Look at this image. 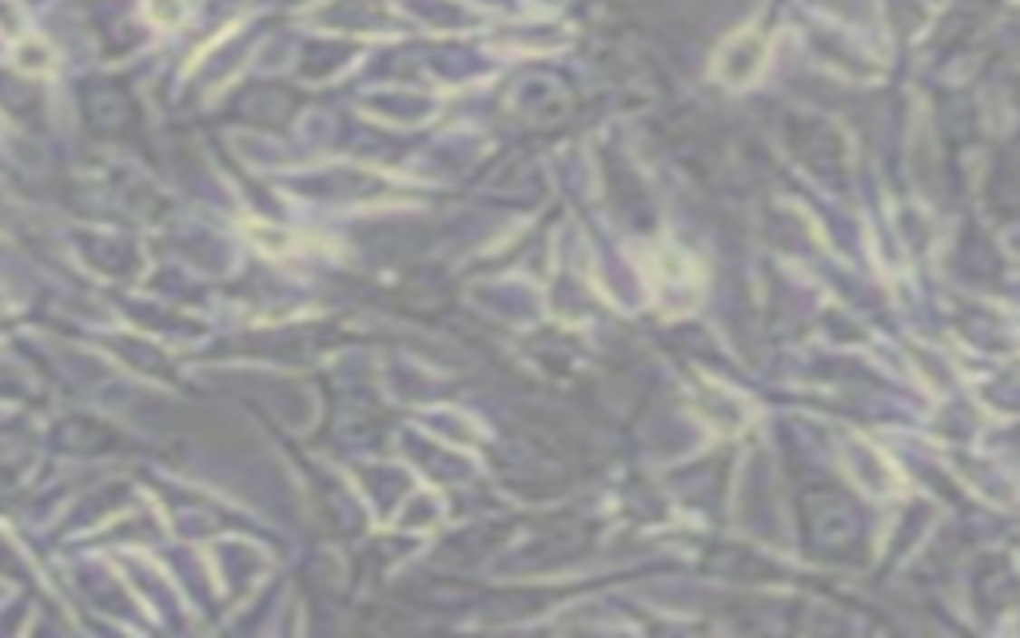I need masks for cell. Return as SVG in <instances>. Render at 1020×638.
Instances as JSON below:
<instances>
[{
    "instance_id": "obj_2",
    "label": "cell",
    "mask_w": 1020,
    "mask_h": 638,
    "mask_svg": "<svg viewBox=\"0 0 1020 638\" xmlns=\"http://www.w3.org/2000/svg\"><path fill=\"white\" fill-rule=\"evenodd\" d=\"M16 60H20V68H24V72H44L48 68V48H40L36 40H24V44L16 48Z\"/></svg>"
},
{
    "instance_id": "obj_1",
    "label": "cell",
    "mask_w": 1020,
    "mask_h": 638,
    "mask_svg": "<svg viewBox=\"0 0 1020 638\" xmlns=\"http://www.w3.org/2000/svg\"><path fill=\"white\" fill-rule=\"evenodd\" d=\"M148 20H152V24H159V28H176L179 20L188 16V5L184 0H148Z\"/></svg>"
}]
</instances>
